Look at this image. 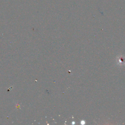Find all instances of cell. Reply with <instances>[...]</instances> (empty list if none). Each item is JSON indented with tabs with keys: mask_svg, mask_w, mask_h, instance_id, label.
<instances>
[{
	"mask_svg": "<svg viewBox=\"0 0 125 125\" xmlns=\"http://www.w3.org/2000/svg\"><path fill=\"white\" fill-rule=\"evenodd\" d=\"M117 64L119 66H122L125 64V57L123 56H119L116 59Z\"/></svg>",
	"mask_w": 125,
	"mask_h": 125,
	"instance_id": "cell-1",
	"label": "cell"
}]
</instances>
